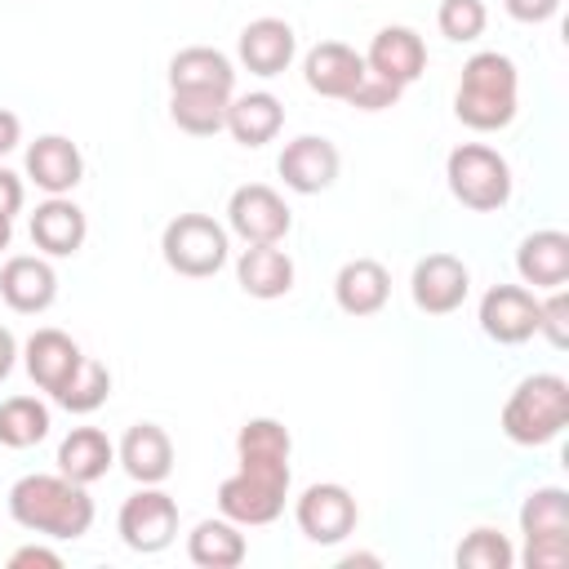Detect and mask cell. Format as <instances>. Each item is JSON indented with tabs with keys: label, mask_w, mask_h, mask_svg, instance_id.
Segmentation results:
<instances>
[{
	"label": "cell",
	"mask_w": 569,
	"mask_h": 569,
	"mask_svg": "<svg viewBox=\"0 0 569 569\" xmlns=\"http://www.w3.org/2000/svg\"><path fill=\"white\" fill-rule=\"evenodd\" d=\"M480 329L498 347H520L538 333V298L525 284H493L480 298Z\"/></svg>",
	"instance_id": "cell-11"
},
{
	"label": "cell",
	"mask_w": 569,
	"mask_h": 569,
	"mask_svg": "<svg viewBox=\"0 0 569 569\" xmlns=\"http://www.w3.org/2000/svg\"><path fill=\"white\" fill-rule=\"evenodd\" d=\"M342 565H378V556H347Z\"/></svg>",
	"instance_id": "cell-44"
},
{
	"label": "cell",
	"mask_w": 569,
	"mask_h": 569,
	"mask_svg": "<svg viewBox=\"0 0 569 569\" xmlns=\"http://www.w3.org/2000/svg\"><path fill=\"white\" fill-rule=\"evenodd\" d=\"M116 462V445L107 440V431L98 427H71L67 440L58 445V471L76 485H93L111 471Z\"/></svg>",
	"instance_id": "cell-26"
},
{
	"label": "cell",
	"mask_w": 569,
	"mask_h": 569,
	"mask_svg": "<svg viewBox=\"0 0 569 569\" xmlns=\"http://www.w3.org/2000/svg\"><path fill=\"white\" fill-rule=\"evenodd\" d=\"M227 227L244 240V244H280L293 227V213L284 204V196L267 182H244L231 191L227 200Z\"/></svg>",
	"instance_id": "cell-8"
},
{
	"label": "cell",
	"mask_w": 569,
	"mask_h": 569,
	"mask_svg": "<svg viewBox=\"0 0 569 569\" xmlns=\"http://www.w3.org/2000/svg\"><path fill=\"white\" fill-rule=\"evenodd\" d=\"M116 529H120L129 551L156 556L178 538V502L160 485H142L133 498H124V507L116 516Z\"/></svg>",
	"instance_id": "cell-7"
},
{
	"label": "cell",
	"mask_w": 569,
	"mask_h": 569,
	"mask_svg": "<svg viewBox=\"0 0 569 569\" xmlns=\"http://www.w3.org/2000/svg\"><path fill=\"white\" fill-rule=\"evenodd\" d=\"M391 298V276L378 258H351L333 276V302L347 316H378Z\"/></svg>",
	"instance_id": "cell-22"
},
{
	"label": "cell",
	"mask_w": 569,
	"mask_h": 569,
	"mask_svg": "<svg viewBox=\"0 0 569 569\" xmlns=\"http://www.w3.org/2000/svg\"><path fill=\"white\" fill-rule=\"evenodd\" d=\"M236 280L249 298H284L293 289V258L276 244H249L240 258H236Z\"/></svg>",
	"instance_id": "cell-23"
},
{
	"label": "cell",
	"mask_w": 569,
	"mask_h": 569,
	"mask_svg": "<svg viewBox=\"0 0 569 569\" xmlns=\"http://www.w3.org/2000/svg\"><path fill=\"white\" fill-rule=\"evenodd\" d=\"M276 169H280V178H284L289 191L316 196V191H329V187H333V178H338V169H342V156H338V147H333L329 138L302 133V138L284 142Z\"/></svg>",
	"instance_id": "cell-12"
},
{
	"label": "cell",
	"mask_w": 569,
	"mask_h": 569,
	"mask_svg": "<svg viewBox=\"0 0 569 569\" xmlns=\"http://www.w3.org/2000/svg\"><path fill=\"white\" fill-rule=\"evenodd\" d=\"M516 271L533 289H565L569 280V236L556 227L529 231L516 249Z\"/></svg>",
	"instance_id": "cell-21"
},
{
	"label": "cell",
	"mask_w": 569,
	"mask_h": 569,
	"mask_svg": "<svg viewBox=\"0 0 569 569\" xmlns=\"http://www.w3.org/2000/svg\"><path fill=\"white\" fill-rule=\"evenodd\" d=\"M80 360H84V351L62 329H36L27 338V347H22V365H27L31 382L40 391H49V396H58L67 387V378L80 369Z\"/></svg>",
	"instance_id": "cell-19"
},
{
	"label": "cell",
	"mask_w": 569,
	"mask_h": 569,
	"mask_svg": "<svg viewBox=\"0 0 569 569\" xmlns=\"http://www.w3.org/2000/svg\"><path fill=\"white\" fill-rule=\"evenodd\" d=\"M445 178H449L453 200L476 209V213H493L511 200V164L485 142L453 147L445 160Z\"/></svg>",
	"instance_id": "cell-5"
},
{
	"label": "cell",
	"mask_w": 569,
	"mask_h": 569,
	"mask_svg": "<svg viewBox=\"0 0 569 569\" xmlns=\"http://www.w3.org/2000/svg\"><path fill=\"white\" fill-rule=\"evenodd\" d=\"M516 107H520L516 62L498 49L471 53L462 67L458 93H453V116L476 133H493V129H507L516 120Z\"/></svg>",
	"instance_id": "cell-2"
},
{
	"label": "cell",
	"mask_w": 569,
	"mask_h": 569,
	"mask_svg": "<svg viewBox=\"0 0 569 569\" xmlns=\"http://www.w3.org/2000/svg\"><path fill=\"white\" fill-rule=\"evenodd\" d=\"M502 4H507V13H511L516 22H529V27L560 13V0H502Z\"/></svg>",
	"instance_id": "cell-39"
},
{
	"label": "cell",
	"mask_w": 569,
	"mask_h": 569,
	"mask_svg": "<svg viewBox=\"0 0 569 569\" xmlns=\"http://www.w3.org/2000/svg\"><path fill=\"white\" fill-rule=\"evenodd\" d=\"M520 533L538 538V533H569V493L560 485H542L529 489V498L520 502Z\"/></svg>",
	"instance_id": "cell-31"
},
{
	"label": "cell",
	"mask_w": 569,
	"mask_h": 569,
	"mask_svg": "<svg viewBox=\"0 0 569 569\" xmlns=\"http://www.w3.org/2000/svg\"><path fill=\"white\" fill-rule=\"evenodd\" d=\"M365 53H356L351 44H342V40H320L316 49H307V58H302V80H307V89L311 93H320V98H351L356 93V84L365 80Z\"/></svg>",
	"instance_id": "cell-14"
},
{
	"label": "cell",
	"mask_w": 569,
	"mask_h": 569,
	"mask_svg": "<svg viewBox=\"0 0 569 569\" xmlns=\"http://www.w3.org/2000/svg\"><path fill=\"white\" fill-rule=\"evenodd\" d=\"M538 333H547L551 347H569V298L565 289H551V298H538Z\"/></svg>",
	"instance_id": "cell-35"
},
{
	"label": "cell",
	"mask_w": 569,
	"mask_h": 569,
	"mask_svg": "<svg viewBox=\"0 0 569 569\" xmlns=\"http://www.w3.org/2000/svg\"><path fill=\"white\" fill-rule=\"evenodd\" d=\"M27 178L44 191V196H67L76 191V182L84 178V156L71 138L62 133H44L27 147Z\"/></svg>",
	"instance_id": "cell-17"
},
{
	"label": "cell",
	"mask_w": 569,
	"mask_h": 569,
	"mask_svg": "<svg viewBox=\"0 0 569 569\" xmlns=\"http://www.w3.org/2000/svg\"><path fill=\"white\" fill-rule=\"evenodd\" d=\"M13 360H18V338H13V333L0 325V382L13 373Z\"/></svg>",
	"instance_id": "cell-42"
},
{
	"label": "cell",
	"mask_w": 569,
	"mask_h": 569,
	"mask_svg": "<svg viewBox=\"0 0 569 569\" xmlns=\"http://www.w3.org/2000/svg\"><path fill=\"white\" fill-rule=\"evenodd\" d=\"M365 67L373 76H382L387 84L409 89L427 71V44L413 27H382L365 49Z\"/></svg>",
	"instance_id": "cell-13"
},
{
	"label": "cell",
	"mask_w": 569,
	"mask_h": 569,
	"mask_svg": "<svg viewBox=\"0 0 569 569\" xmlns=\"http://www.w3.org/2000/svg\"><path fill=\"white\" fill-rule=\"evenodd\" d=\"M569 422V382L560 373H529L502 405V431L511 445H551Z\"/></svg>",
	"instance_id": "cell-3"
},
{
	"label": "cell",
	"mask_w": 569,
	"mask_h": 569,
	"mask_svg": "<svg viewBox=\"0 0 569 569\" xmlns=\"http://www.w3.org/2000/svg\"><path fill=\"white\" fill-rule=\"evenodd\" d=\"M107 396H111V369H107L102 360L84 356L80 369L67 378V387H62L53 400H58L67 413H93V409L107 405Z\"/></svg>",
	"instance_id": "cell-30"
},
{
	"label": "cell",
	"mask_w": 569,
	"mask_h": 569,
	"mask_svg": "<svg viewBox=\"0 0 569 569\" xmlns=\"http://www.w3.org/2000/svg\"><path fill=\"white\" fill-rule=\"evenodd\" d=\"M160 253H164L169 271H178L187 280H204L227 267V253H231L227 227L213 222L209 213H178L160 236Z\"/></svg>",
	"instance_id": "cell-6"
},
{
	"label": "cell",
	"mask_w": 569,
	"mask_h": 569,
	"mask_svg": "<svg viewBox=\"0 0 569 569\" xmlns=\"http://www.w3.org/2000/svg\"><path fill=\"white\" fill-rule=\"evenodd\" d=\"M0 298L22 316H40L58 298V271L49 267V258L18 253L0 267Z\"/></svg>",
	"instance_id": "cell-15"
},
{
	"label": "cell",
	"mask_w": 569,
	"mask_h": 569,
	"mask_svg": "<svg viewBox=\"0 0 569 569\" xmlns=\"http://www.w3.org/2000/svg\"><path fill=\"white\" fill-rule=\"evenodd\" d=\"M227 102L231 93L218 89H169V116L191 138H213L218 129H227Z\"/></svg>",
	"instance_id": "cell-28"
},
{
	"label": "cell",
	"mask_w": 569,
	"mask_h": 569,
	"mask_svg": "<svg viewBox=\"0 0 569 569\" xmlns=\"http://www.w3.org/2000/svg\"><path fill=\"white\" fill-rule=\"evenodd\" d=\"M9 569H62V556H58L53 547L31 542V547H18V551L9 556Z\"/></svg>",
	"instance_id": "cell-38"
},
{
	"label": "cell",
	"mask_w": 569,
	"mask_h": 569,
	"mask_svg": "<svg viewBox=\"0 0 569 569\" xmlns=\"http://www.w3.org/2000/svg\"><path fill=\"white\" fill-rule=\"evenodd\" d=\"M293 520H298V529H302L307 542L333 547V542H342L347 533H356L360 507H356V498H351L347 485L325 480V485H307V489L298 493V502H293Z\"/></svg>",
	"instance_id": "cell-9"
},
{
	"label": "cell",
	"mask_w": 569,
	"mask_h": 569,
	"mask_svg": "<svg viewBox=\"0 0 569 569\" xmlns=\"http://www.w3.org/2000/svg\"><path fill=\"white\" fill-rule=\"evenodd\" d=\"M9 516L27 529V533H40V538H58V542H76L89 533L93 525V498L84 493V485L67 480L62 471L58 476H22L13 489H9Z\"/></svg>",
	"instance_id": "cell-1"
},
{
	"label": "cell",
	"mask_w": 569,
	"mask_h": 569,
	"mask_svg": "<svg viewBox=\"0 0 569 569\" xmlns=\"http://www.w3.org/2000/svg\"><path fill=\"white\" fill-rule=\"evenodd\" d=\"M116 462L129 471V480H138V485H160V480H169V471H173V440H169V431L156 427V422H133V427L124 431L120 449H116Z\"/></svg>",
	"instance_id": "cell-20"
},
{
	"label": "cell",
	"mask_w": 569,
	"mask_h": 569,
	"mask_svg": "<svg viewBox=\"0 0 569 569\" xmlns=\"http://www.w3.org/2000/svg\"><path fill=\"white\" fill-rule=\"evenodd\" d=\"M187 556L200 569H236L249 556V542H244V533H240L236 520L218 516V520H200L187 533Z\"/></svg>",
	"instance_id": "cell-27"
},
{
	"label": "cell",
	"mask_w": 569,
	"mask_h": 569,
	"mask_svg": "<svg viewBox=\"0 0 569 569\" xmlns=\"http://www.w3.org/2000/svg\"><path fill=\"white\" fill-rule=\"evenodd\" d=\"M400 93H405V89H396V84H387L382 76L365 71V80L356 84V93H351L347 102H351V107H360V111H382V107H396V102H400Z\"/></svg>",
	"instance_id": "cell-37"
},
{
	"label": "cell",
	"mask_w": 569,
	"mask_h": 569,
	"mask_svg": "<svg viewBox=\"0 0 569 569\" xmlns=\"http://www.w3.org/2000/svg\"><path fill=\"white\" fill-rule=\"evenodd\" d=\"M293 453V436L280 418H249L236 431V458H280L289 462Z\"/></svg>",
	"instance_id": "cell-32"
},
{
	"label": "cell",
	"mask_w": 569,
	"mask_h": 569,
	"mask_svg": "<svg viewBox=\"0 0 569 569\" xmlns=\"http://www.w3.org/2000/svg\"><path fill=\"white\" fill-rule=\"evenodd\" d=\"M13 240V218H0V249H9Z\"/></svg>",
	"instance_id": "cell-43"
},
{
	"label": "cell",
	"mask_w": 569,
	"mask_h": 569,
	"mask_svg": "<svg viewBox=\"0 0 569 569\" xmlns=\"http://www.w3.org/2000/svg\"><path fill=\"white\" fill-rule=\"evenodd\" d=\"M236 53H240L244 71L271 80V76H280V71L293 62V53H298V36H293V27H289L284 18H253V22L240 31Z\"/></svg>",
	"instance_id": "cell-16"
},
{
	"label": "cell",
	"mask_w": 569,
	"mask_h": 569,
	"mask_svg": "<svg viewBox=\"0 0 569 569\" xmlns=\"http://www.w3.org/2000/svg\"><path fill=\"white\" fill-rule=\"evenodd\" d=\"M22 200H27L22 178H18V173H9V169H0V218H13V213L22 209Z\"/></svg>",
	"instance_id": "cell-40"
},
{
	"label": "cell",
	"mask_w": 569,
	"mask_h": 569,
	"mask_svg": "<svg viewBox=\"0 0 569 569\" xmlns=\"http://www.w3.org/2000/svg\"><path fill=\"white\" fill-rule=\"evenodd\" d=\"M280 129H284V107L276 93L258 89V93H240L227 102V133L240 147H267Z\"/></svg>",
	"instance_id": "cell-24"
},
{
	"label": "cell",
	"mask_w": 569,
	"mask_h": 569,
	"mask_svg": "<svg viewBox=\"0 0 569 569\" xmlns=\"http://www.w3.org/2000/svg\"><path fill=\"white\" fill-rule=\"evenodd\" d=\"M485 22H489L485 0H440V9H436V27L453 44H467V40L485 36Z\"/></svg>",
	"instance_id": "cell-34"
},
{
	"label": "cell",
	"mask_w": 569,
	"mask_h": 569,
	"mask_svg": "<svg viewBox=\"0 0 569 569\" xmlns=\"http://www.w3.org/2000/svg\"><path fill=\"white\" fill-rule=\"evenodd\" d=\"M89 236V222H84V209L67 196H49L44 204H36L31 213V244L44 253V258H71L80 253Z\"/></svg>",
	"instance_id": "cell-18"
},
{
	"label": "cell",
	"mask_w": 569,
	"mask_h": 569,
	"mask_svg": "<svg viewBox=\"0 0 569 569\" xmlns=\"http://www.w3.org/2000/svg\"><path fill=\"white\" fill-rule=\"evenodd\" d=\"M289 498V462L280 458H240V467L218 485V511L240 529L271 525Z\"/></svg>",
	"instance_id": "cell-4"
},
{
	"label": "cell",
	"mask_w": 569,
	"mask_h": 569,
	"mask_svg": "<svg viewBox=\"0 0 569 569\" xmlns=\"http://www.w3.org/2000/svg\"><path fill=\"white\" fill-rule=\"evenodd\" d=\"M169 89H218L231 93L236 89V67L222 49L209 44H187L169 58Z\"/></svg>",
	"instance_id": "cell-25"
},
{
	"label": "cell",
	"mask_w": 569,
	"mask_h": 569,
	"mask_svg": "<svg viewBox=\"0 0 569 569\" xmlns=\"http://www.w3.org/2000/svg\"><path fill=\"white\" fill-rule=\"evenodd\" d=\"M462 569H511L516 565V547L507 542V533L480 525L471 529L462 542H458V556H453Z\"/></svg>",
	"instance_id": "cell-33"
},
{
	"label": "cell",
	"mask_w": 569,
	"mask_h": 569,
	"mask_svg": "<svg viewBox=\"0 0 569 569\" xmlns=\"http://www.w3.org/2000/svg\"><path fill=\"white\" fill-rule=\"evenodd\" d=\"M565 560H569V533L525 538V565L529 569H565Z\"/></svg>",
	"instance_id": "cell-36"
},
{
	"label": "cell",
	"mask_w": 569,
	"mask_h": 569,
	"mask_svg": "<svg viewBox=\"0 0 569 569\" xmlns=\"http://www.w3.org/2000/svg\"><path fill=\"white\" fill-rule=\"evenodd\" d=\"M18 142H22V120L9 107H0V156H9Z\"/></svg>",
	"instance_id": "cell-41"
},
{
	"label": "cell",
	"mask_w": 569,
	"mask_h": 569,
	"mask_svg": "<svg viewBox=\"0 0 569 569\" xmlns=\"http://www.w3.org/2000/svg\"><path fill=\"white\" fill-rule=\"evenodd\" d=\"M467 289H471V271L462 258L453 253H427L413 262V276H409V293H413V307L427 311V316H449L467 302Z\"/></svg>",
	"instance_id": "cell-10"
},
{
	"label": "cell",
	"mask_w": 569,
	"mask_h": 569,
	"mask_svg": "<svg viewBox=\"0 0 569 569\" xmlns=\"http://www.w3.org/2000/svg\"><path fill=\"white\" fill-rule=\"evenodd\" d=\"M49 436V405L36 396H9L0 405V445L4 449H31Z\"/></svg>",
	"instance_id": "cell-29"
}]
</instances>
